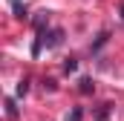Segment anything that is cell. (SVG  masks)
<instances>
[{
	"mask_svg": "<svg viewBox=\"0 0 124 121\" xmlns=\"http://www.w3.org/2000/svg\"><path fill=\"white\" fill-rule=\"evenodd\" d=\"M61 40H63V29H49V32L40 29V38H38L35 46H32V55H38L43 43H46V49H55V46H61Z\"/></svg>",
	"mask_w": 124,
	"mask_h": 121,
	"instance_id": "6da1fadb",
	"label": "cell"
},
{
	"mask_svg": "<svg viewBox=\"0 0 124 121\" xmlns=\"http://www.w3.org/2000/svg\"><path fill=\"white\" fill-rule=\"evenodd\" d=\"M110 110H113L110 104H104V107H98V113H95V121H107V118H110Z\"/></svg>",
	"mask_w": 124,
	"mask_h": 121,
	"instance_id": "7a4b0ae2",
	"label": "cell"
},
{
	"mask_svg": "<svg viewBox=\"0 0 124 121\" xmlns=\"http://www.w3.org/2000/svg\"><path fill=\"white\" fill-rule=\"evenodd\" d=\"M6 115H9L12 121L17 118V107H15V101H12V98H6Z\"/></svg>",
	"mask_w": 124,
	"mask_h": 121,
	"instance_id": "3957f363",
	"label": "cell"
},
{
	"mask_svg": "<svg viewBox=\"0 0 124 121\" xmlns=\"http://www.w3.org/2000/svg\"><path fill=\"white\" fill-rule=\"evenodd\" d=\"M78 90L84 92V95H90V92L95 90V84H93V81H90V78H81V87H78Z\"/></svg>",
	"mask_w": 124,
	"mask_h": 121,
	"instance_id": "277c9868",
	"label": "cell"
},
{
	"mask_svg": "<svg viewBox=\"0 0 124 121\" xmlns=\"http://www.w3.org/2000/svg\"><path fill=\"white\" fill-rule=\"evenodd\" d=\"M12 9H15V15H17V17H26V6H23V3H17V0H15V3H12Z\"/></svg>",
	"mask_w": 124,
	"mask_h": 121,
	"instance_id": "5b68a950",
	"label": "cell"
},
{
	"mask_svg": "<svg viewBox=\"0 0 124 121\" xmlns=\"http://www.w3.org/2000/svg\"><path fill=\"white\" fill-rule=\"evenodd\" d=\"M81 118H84V113H81L78 107H75V110H72V113L66 115V121H81Z\"/></svg>",
	"mask_w": 124,
	"mask_h": 121,
	"instance_id": "8992f818",
	"label": "cell"
},
{
	"mask_svg": "<svg viewBox=\"0 0 124 121\" xmlns=\"http://www.w3.org/2000/svg\"><path fill=\"white\" fill-rule=\"evenodd\" d=\"M107 38H110V35H107V32H101V35H98V40L93 43V49H98V46H104V43H107Z\"/></svg>",
	"mask_w": 124,
	"mask_h": 121,
	"instance_id": "52a82bcc",
	"label": "cell"
},
{
	"mask_svg": "<svg viewBox=\"0 0 124 121\" xmlns=\"http://www.w3.org/2000/svg\"><path fill=\"white\" fill-rule=\"evenodd\" d=\"M26 92H29V81H26V78H23V81H20V84H17V95H26Z\"/></svg>",
	"mask_w": 124,
	"mask_h": 121,
	"instance_id": "ba28073f",
	"label": "cell"
},
{
	"mask_svg": "<svg viewBox=\"0 0 124 121\" xmlns=\"http://www.w3.org/2000/svg\"><path fill=\"white\" fill-rule=\"evenodd\" d=\"M75 66H78V63H75V60H72V58L66 60V63H63V69H66V72H75Z\"/></svg>",
	"mask_w": 124,
	"mask_h": 121,
	"instance_id": "9c48e42d",
	"label": "cell"
},
{
	"mask_svg": "<svg viewBox=\"0 0 124 121\" xmlns=\"http://www.w3.org/2000/svg\"><path fill=\"white\" fill-rule=\"evenodd\" d=\"M121 20H124V6H121Z\"/></svg>",
	"mask_w": 124,
	"mask_h": 121,
	"instance_id": "30bf717a",
	"label": "cell"
}]
</instances>
